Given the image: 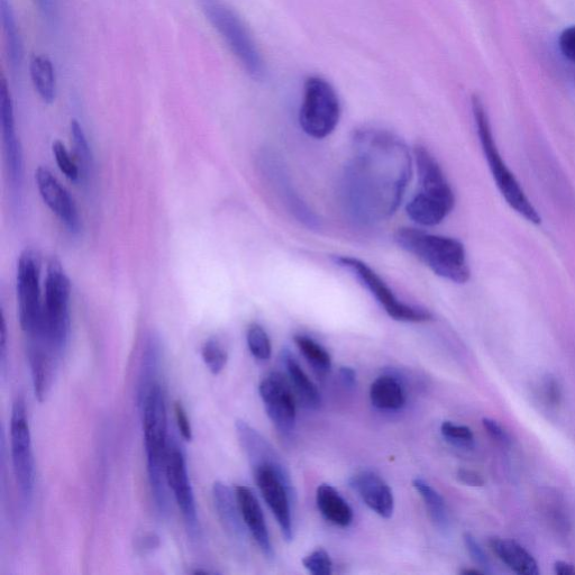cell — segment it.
Masks as SVG:
<instances>
[{
    "label": "cell",
    "mask_w": 575,
    "mask_h": 575,
    "mask_svg": "<svg viewBox=\"0 0 575 575\" xmlns=\"http://www.w3.org/2000/svg\"><path fill=\"white\" fill-rule=\"evenodd\" d=\"M159 546H160V537L153 533H149L139 538L138 546L136 547H138V550L142 554H146L154 550H157Z\"/></svg>",
    "instance_id": "42"
},
{
    "label": "cell",
    "mask_w": 575,
    "mask_h": 575,
    "mask_svg": "<svg viewBox=\"0 0 575 575\" xmlns=\"http://www.w3.org/2000/svg\"><path fill=\"white\" fill-rule=\"evenodd\" d=\"M7 327L4 315H2V333H0V365L5 376L7 361Z\"/></svg>",
    "instance_id": "43"
},
{
    "label": "cell",
    "mask_w": 575,
    "mask_h": 575,
    "mask_svg": "<svg viewBox=\"0 0 575 575\" xmlns=\"http://www.w3.org/2000/svg\"><path fill=\"white\" fill-rule=\"evenodd\" d=\"M30 71L36 93L44 103L52 104L57 97V78L51 60L43 56L34 57Z\"/></svg>",
    "instance_id": "26"
},
{
    "label": "cell",
    "mask_w": 575,
    "mask_h": 575,
    "mask_svg": "<svg viewBox=\"0 0 575 575\" xmlns=\"http://www.w3.org/2000/svg\"><path fill=\"white\" fill-rule=\"evenodd\" d=\"M281 361L285 365L290 385L294 388L300 403L307 409H318L322 403L321 392L300 367L295 355L288 349L282 350Z\"/></svg>",
    "instance_id": "22"
},
{
    "label": "cell",
    "mask_w": 575,
    "mask_h": 575,
    "mask_svg": "<svg viewBox=\"0 0 575 575\" xmlns=\"http://www.w3.org/2000/svg\"><path fill=\"white\" fill-rule=\"evenodd\" d=\"M294 341L297 348L303 353L305 359L319 374H326L332 369L331 354L321 344L307 335H295Z\"/></svg>",
    "instance_id": "28"
},
{
    "label": "cell",
    "mask_w": 575,
    "mask_h": 575,
    "mask_svg": "<svg viewBox=\"0 0 575 575\" xmlns=\"http://www.w3.org/2000/svg\"><path fill=\"white\" fill-rule=\"evenodd\" d=\"M255 482L268 507L276 517L285 541H294L292 503L296 499L294 485L284 461L264 463L251 468Z\"/></svg>",
    "instance_id": "9"
},
{
    "label": "cell",
    "mask_w": 575,
    "mask_h": 575,
    "mask_svg": "<svg viewBox=\"0 0 575 575\" xmlns=\"http://www.w3.org/2000/svg\"><path fill=\"white\" fill-rule=\"evenodd\" d=\"M142 417L146 462L155 508L161 518L170 515V500L166 478V462L170 437L166 396L161 382L138 392Z\"/></svg>",
    "instance_id": "2"
},
{
    "label": "cell",
    "mask_w": 575,
    "mask_h": 575,
    "mask_svg": "<svg viewBox=\"0 0 575 575\" xmlns=\"http://www.w3.org/2000/svg\"><path fill=\"white\" fill-rule=\"evenodd\" d=\"M335 263L360 281V284L376 298L379 305L385 312L398 322L405 323H425L432 321V314L428 310L408 305L397 298L395 292L390 289L387 282L383 280L369 264L358 258L336 257Z\"/></svg>",
    "instance_id": "10"
},
{
    "label": "cell",
    "mask_w": 575,
    "mask_h": 575,
    "mask_svg": "<svg viewBox=\"0 0 575 575\" xmlns=\"http://www.w3.org/2000/svg\"><path fill=\"white\" fill-rule=\"evenodd\" d=\"M5 50L8 65L14 72L20 71L23 62V42L18 29L13 0H0Z\"/></svg>",
    "instance_id": "24"
},
{
    "label": "cell",
    "mask_w": 575,
    "mask_h": 575,
    "mask_svg": "<svg viewBox=\"0 0 575 575\" xmlns=\"http://www.w3.org/2000/svg\"><path fill=\"white\" fill-rule=\"evenodd\" d=\"M350 486L358 492L363 503L380 517L389 519L394 515V494L377 473L361 471L350 479Z\"/></svg>",
    "instance_id": "18"
},
{
    "label": "cell",
    "mask_w": 575,
    "mask_h": 575,
    "mask_svg": "<svg viewBox=\"0 0 575 575\" xmlns=\"http://www.w3.org/2000/svg\"><path fill=\"white\" fill-rule=\"evenodd\" d=\"M413 486L424 500L428 514H430L434 524L440 529H447L450 519L443 497L438 494L430 483L423 479H415Z\"/></svg>",
    "instance_id": "27"
},
{
    "label": "cell",
    "mask_w": 575,
    "mask_h": 575,
    "mask_svg": "<svg viewBox=\"0 0 575 575\" xmlns=\"http://www.w3.org/2000/svg\"><path fill=\"white\" fill-rule=\"evenodd\" d=\"M465 547L471 556V559L476 562L480 568L488 572L490 568V562L487 554L483 551L482 547L471 534L465 533L463 536Z\"/></svg>",
    "instance_id": "37"
},
{
    "label": "cell",
    "mask_w": 575,
    "mask_h": 575,
    "mask_svg": "<svg viewBox=\"0 0 575 575\" xmlns=\"http://www.w3.org/2000/svg\"><path fill=\"white\" fill-rule=\"evenodd\" d=\"M166 478L168 487L172 490L173 497H175L182 517H184L191 541L199 540L200 525L196 499L190 483L186 456L176 438L171 437L166 462Z\"/></svg>",
    "instance_id": "13"
},
{
    "label": "cell",
    "mask_w": 575,
    "mask_h": 575,
    "mask_svg": "<svg viewBox=\"0 0 575 575\" xmlns=\"http://www.w3.org/2000/svg\"><path fill=\"white\" fill-rule=\"evenodd\" d=\"M261 399L273 425L282 434L295 430L297 406L290 382L279 372H272L259 386Z\"/></svg>",
    "instance_id": "14"
},
{
    "label": "cell",
    "mask_w": 575,
    "mask_h": 575,
    "mask_svg": "<svg viewBox=\"0 0 575 575\" xmlns=\"http://www.w3.org/2000/svg\"><path fill=\"white\" fill-rule=\"evenodd\" d=\"M11 449L14 474L25 507L32 505L35 488V463L32 437L22 397L16 398L11 417Z\"/></svg>",
    "instance_id": "12"
},
{
    "label": "cell",
    "mask_w": 575,
    "mask_h": 575,
    "mask_svg": "<svg viewBox=\"0 0 575 575\" xmlns=\"http://www.w3.org/2000/svg\"><path fill=\"white\" fill-rule=\"evenodd\" d=\"M541 395L544 403L552 408L559 407L562 403L563 392L559 380L553 376H546L542 381Z\"/></svg>",
    "instance_id": "36"
},
{
    "label": "cell",
    "mask_w": 575,
    "mask_h": 575,
    "mask_svg": "<svg viewBox=\"0 0 575 575\" xmlns=\"http://www.w3.org/2000/svg\"><path fill=\"white\" fill-rule=\"evenodd\" d=\"M412 166L409 149L398 135L378 129L355 133L341 186L346 212L362 225L387 221L403 202Z\"/></svg>",
    "instance_id": "1"
},
{
    "label": "cell",
    "mask_w": 575,
    "mask_h": 575,
    "mask_svg": "<svg viewBox=\"0 0 575 575\" xmlns=\"http://www.w3.org/2000/svg\"><path fill=\"white\" fill-rule=\"evenodd\" d=\"M554 572L559 575H575V567L569 562L556 561L554 563Z\"/></svg>",
    "instance_id": "45"
},
{
    "label": "cell",
    "mask_w": 575,
    "mask_h": 575,
    "mask_svg": "<svg viewBox=\"0 0 575 575\" xmlns=\"http://www.w3.org/2000/svg\"><path fill=\"white\" fill-rule=\"evenodd\" d=\"M485 573H486L485 571L471 570V569L461 571V574H464V575H481V574H485Z\"/></svg>",
    "instance_id": "47"
},
{
    "label": "cell",
    "mask_w": 575,
    "mask_h": 575,
    "mask_svg": "<svg viewBox=\"0 0 575 575\" xmlns=\"http://www.w3.org/2000/svg\"><path fill=\"white\" fill-rule=\"evenodd\" d=\"M213 499L219 520L228 535L237 543H244L245 528L235 492L221 481L213 486Z\"/></svg>",
    "instance_id": "20"
},
{
    "label": "cell",
    "mask_w": 575,
    "mask_h": 575,
    "mask_svg": "<svg viewBox=\"0 0 575 575\" xmlns=\"http://www.w3.org/2000/svg\"><path fill=\"white\" fill-rule=\"evenodd\" d=\"M341 113L339 95L330 82L318 76L306 79L299 123L310 138L323 140L330 136L340 123Z\"/></svg>",
    "instance_id": "8"
},
{
    "label": "cell",
    "mask_w": 575,
    "mask_h": 575,
    "mask_svg": "<svg viewBox=\"0 0 575 575\" xmlns=\"http://www.w3.org/2000/svg\"><path fill=\"white\" fill-rule=\"evenodd\" d=\"M458 480L470 487H483L486 485V480L477 471L461 468L456 472Z\"/></svg>",
    "instance_id": "41"
},
{
    "label": "cell",
    "mask_w": 575,
    "mask_h": 575,
    "mask_svg": "<svg viewBox=\"0 0 575 575\" xmlns=\"http://www.w3.org/2000/svg\"><path fill=\"white\" fill-rule=\"evenodd\" d=\"M419 191L407 204L406 212L418 225L433 227L441 224L455 206L454 191L433 154L423 145L414 148Z\"/></svg>",
    "instance_id": "4"
},
{
    "label": "cell",
    "mask_w": 575,
    "mask_h": 575,
    "mask_svg": "<svg viewBox=\"0 0 575 575\" xmlns=\"http://www.w3.org/2000/svg\"><path fill=\"white\" fill-rule=\"evenodd\" d=\"M303 564L305 569L313 575H330L333 573L331 556L324 549H318L307 555Z\"/></svg>",
    "instance_id": "35"
},
{
    "label": "cell",
    "mask_w": 575,
    "mask_h": 575,
    "mask_svg": "<svg viewBox=\"0 0 575 575\" xmlns=\"http://www.w3.org/2000/svg\"><path fill=\"white\" fill-rule=\"evenodd\" d=\"M0 124L4 141L5 160L13 188L21 193L24 178L23 151L17 138L11 91L5 79L0 85Z\"/></svg>",
    "instance_id": "16"
},
{
    "label": "cell",
    "mask_w": 575,
    "mask_h": 575,
    "mask_svg": "<svg viewBox=\"0 0 575 575\" xmlns=\"http://www.w3.org/2000/svg\"><path fill=\"white\" fill-rule=\"evenodd\" d=\"M395 242L399 248L423 262L436 276L460 285L470 280L467 251L459 240L418 228L401 227L395 233Z\"/></svg>",
    "instance_id": "3"
},
{
    "label": "cell",
    "mask_w": 575,
    "mask_h": 575,
    "mask_svg": "<svg viewBox=\"0 0 575 575\" xmlns=\"http://www.w3.org/2000/svg\"><path fill=\"white\" fill-rule=\"evenodd\" d=\"M316 504L327 522L343 528L352 524L353 510L333 486L323 483L317 488Z\"/></svg>",
    "instance_id": "23"
},
{
    "label": "cell",
    "mask_w": 575,
    "mask_h": 575,
    "mask_svg": "<svg viewBox=\"0 0 575 575\" xmlns=\"http://www.w3.org/2000/svg\"><path fill=\"white\" fill-rule=\"evenodd\" d=\"M489 545L497 558L519 575H538L540 568L534 556L524 546L508 538H491Z\"/></svg>",
    "instance_id": "21"
},
{
    "label": "cell",
    "mask_w": 575,
    "mask_h": 575,
    "mask_svg": "<svg viewBox=\"0 0 575 575\" xmlns=\"http://www.w3.org/2000/svg\"><path fill=\"white\" fill-rule=\"evenodd\" d=\"M70 297V279L60 261L52 259L45 278L40 330L38 334L27 337V342L44 344L60 359L70 339Z\"/></svg>",
    "instance_id": "5"
},
{
    "label": "cell",
    "mask_w": 575,
    "mask_h": 575,
    "mask_svg": "<svg viewBox=\"0 0 575 575\" xmlns=\"http://www.w3.org/2000/svg\"><path fill=\"white\" fill-rule=\"evenodd\" d=\"M36 184L45 205L56 214L71 234L81 230V219L75 200L50 170L40 167L35 172Z\"/></svg>",
    "instance_id": "17"
},
{
    "label": "cell",
    "mask_w": 575,
    "mask_h": 575,
    "mask_svg": "<svg viewBox=\"0 0 575 575\" xmlns=\"http://www.w3.org/2000/svg\"><path fill=\"white\" fill-rule=\"evenodd\" d=\"M202 357L206 367L214 376H218L227 364L228 354L224 346L216 339L207 340L202 348Z\"/></svg>",
    "instance_id": "32"
},
{
    "label": "cell",
    "mask_w": 575,
    "mask_h": 575,
    "mask_svg": "<svg viewBox=\"0 0 575 575\" xmlns=\"http://www.w3.org/2000/svg\"><path fill=\"white\" fill-rule=\"evenodd\" d=\"M18 318L27 337L38 334L42 321L41 260L33 250H25L17 263Z\"/></svg>",
    "instance_id": "11"
},
{
    "label": "cell",
    "mask_w": 575,
    "mask_h": 575,
    "mask_svg": "<svg viewBox=\"0 0 575 575\" xmlns=\"http://www.w3.org/2000/svg\"><path fill=\"white\" fill-rule=\"evenodd\" d=\"M235 495L245 526L249 528L263 555L272 560L275 558V550H273L266 517H264L258 498L246 486H236Z\"/></svg>",
    "instance_id": "19"
},
{
    "label": "cell",
    "mask_w": 575,
    "mask_h": 575,
    "mask_svg": "<svg viewBox=\"0 0 575 575\" xmlns=\"http://www.w3.org/2000/svg\"><path fill=\"white\" fill-rule=\"evenodd\" d=\"M370 399L381 410H399L406 405V392L400 381L392 376H382L371 385Z\"/></svg>",
    "instance_id": "25"
},
{
    "label": "cell",
    "mask_w": 575,
    "mask_h": 575,
    "mask_svg": "<svg viewBox=\"0 0 575 575\" xmlns=\"http://www.w3.org/2000/svg\"><path fill=\"white\" fill-rule=\"evenodd\" d=\"M441 432L447 441L456 446L470 447L474 443L473 432L468 426L444 422Z\"/></svg>",
    "instance_id": "34"
},
{
    "label": "cell",
    "mask_w": 575,
    "mask_h": 575,
    "mask_svg": "<svg viewBox=\"0 0 575 575\" xmlns=\"http://www.w3.org/2000/svg\"><path fill=\"white\" fill-rule=\"evenodd\" d=\"M482 425L492 440L498 444L508 446L511 443L508 433L494 419L483 418Z\"/></svg>",
    "instance_id": "40"
},
{
    "label": "cell",
    "mask_w": 575,
    "mask_h": 575,
    "mask_svg": "<svg viewBox=\"0 0 575 575\" xmlns=\"http://www.w3.org/2000/svg\"><path fill=\"white\" fill-rule=\"evenodd\" d=\"M472 112L476 121L482 151L485 153L492 177L507 204L514 211L523 216L527 222L538 225L541 223V215L538 214L531 200L525 194L513 172L510 171L498 150L497 143L492 133L491 124L485 104L478 95L472 97Z\"/></svg>",
    "instance_id": "7"
},
{
    "label": "cell",
    "mask_w": 575,
    "mask_h": 575,
    "mask_svg": "<svg viewBox=\"0 0 575 575\" xmlns=\"http://www.w3.org/2000/svg\"><path fill=\"white\" fill-rule=\"evenodd\" d=\"M559 45L563 56L575 65V26H570L562 32Z\"/></svg>",
    "instance_id": "39"
},
{
    "label": "cell",
    "mask_w": 575,
    "mask_h": 575,
    "mask_svg": "<svg viewBox=\"0 0 575 575\" xmlns=\"http://www.w3.org/2000/svg\"><path fill=\"white\" fill-rule=\"evenodd\" d=\"M261 168L264 175L270 180L273 189L277 190L278 196L285 203L289 212L294 215L300 223L309 228L321 227V221L314 214L303 199H301L287 175L286 168L281 160L273 153H264L261 157Z\"/></svg>",
    "instance_id": "15"
},
{
    "label": "cell",
    "mask_w": 575,
    "mask_h": 575,
    "mask_svg": "<svg viewBox=\"0 0 575 575\" xmlns=\"http://www.w3.org/2000/svg\"><path fill=\"white\" fill-rule=\"evenodd\" d=\"M173 409H175V416L178 425V430L182 438H184V440L187 442L193 441L194 438L193 427H191L190 419L188 417L184 405H182L180 401H176L175 407H173Z\"/></svg>",
    "instance_id": "38"
},
{
    "label": "cell",
    "mask_w": 575,
    "mask_h": 575,
    "mask_svg": "<svg viewBox=\"0 0 575 575\" xmlns=\"http://www.w3.org/2000/svg\"><path fill=\"white\" fill-rule=\"evenodd\" d=\"M197 3L246 73L255 80L262 79L266 65L257 42L241 16L224 0H197Z\"/></svg>",
    "instance_id": "6"
},
{
    "label": "cell",
    "mask_w": 575,
    "mask_h": 575,
    "mask_svg": "<svg viewBox=\"0 0 575 575\" xmlns=\"http://www.w3.org/2000/svg\"><path fill=\"white\" fill-rule=\"evenodd\" d=\"M70 132L73 150H75L76 160L81 171V178L85 179L89 175L91 164H93V155H91L87 136L80 123L76 120L71 121Z\"/></svg>",
    "instance_id": "29"
},
{
    "label": "cell",
    "mask_w": 575,
    "mask_h": 575,
    "mask_svg": "<svg viewBox=\"0 0 575 575\" xmlns=\"http://www.w3.org/2000/svg\"><path fill=\"white\" fill-rule=\"evenodd\" d=\"M38 3L44 16L52 18L56 12V2L54 0H38Z\"/></svg>",
    "instance_id": "46"
},
{
    "label": "cell",
    "mask_w": 575,
    "mask_h": 575,
    "mask_svg": "<svg viewBox=\"0 0 575 575\" xmlns=\"http://www.w3.org/2000/svg\"><path fill=\"white\" fill-rule=\"evenodd\" d=\"M558 496L547 494L543 501L544 515L554 527L555 531L568 533L570 531V519Z\"/></svg>",
    "instance_id": "30"
},
{
    "label": "cell",
    "mask_w": 575,
    "mask_h": 575,
    "mask_svg": "<svg viewBox=\"0 0 575 575\" xmlns=\"http://www.w3.org/2000/svg\"><path fill=\"white\" fill-rule=\"evenodd\" d=\"M246 342L253 357L259 361H268L272 354L270 337L259 324H252L246 333Z\"/></svg>",
    "instance_id": "31"
},
{
    "label": "cell",
    "mask_w": 575,
    "mask_h": 575,
    "mask_svg": "<svg viewBox=\"0 0 575 575\" xmlns=\"http://www.w3.org/2000/svg\"><path fill=\"white\" fill-rule=\"evenodd\" d=\"M52 149L54 159H56L58 167L63 175L73 182H77L82 179L79 164L77 160L72 159L65 144L60 141H56L53 143Z\"/></svg>",
    "instance_id": "33"
},
{
    "label": "cell",
    "mask_w": 575,
    "mask_h": 575,
    "mask_svg": "<svg viewBox=\"0 0 575 575\" xmlns=\"http://www.w3.org/2000/svg\"><path fill=\"white\" fill-rule=\"evenodd\" d=\"M340 379L343 386L352 389L357 385V372L350 367H342L340 369Z\"/></svg>",
    "instance_id": "44"
}]
</instances>
